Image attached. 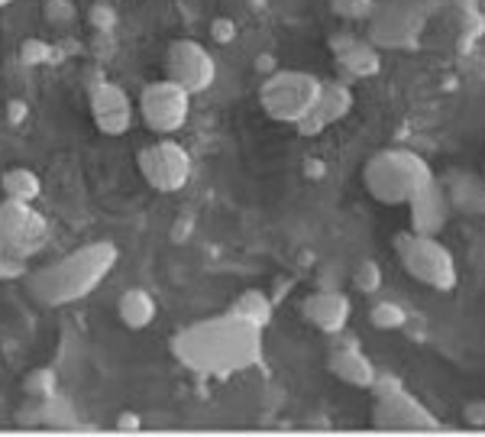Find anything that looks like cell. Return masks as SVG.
<instances>
[{"label": "cell", "instance_id": "obj_1", "mask_svg": "<svg viewBox=\"0 0 485 437\" xmlns=\"http://www.w3.org/2000/svg\"><path fill=\"white\" fill-rule=\"evenodd\" d=\"M263 330L256 321L230 308L181 328L171 338V353L185 369L201 376L242 373L263 359Z\"/></svg>", "mask_w": 485, "mask_h": 437}, {"label": "cell", "instance_id": "obj_2", "mask_svg": "<svg viewBox=\"0 0 485 437\" xmlns=\"http://www.w3.org/2000/svg\"><path fill=\"white\" fill-rule=\"evenodd\" d=\"M120 250L110 240H94L56 263L43 265L26 276V292L43 308H68L75 301L88 298L100 282L114 273Z\"/></svg>", "mask_w": 485, "mask_h": 437}, {"label": "cell", "instance_id": "obj_3", "mask_svg": "<svg viewBox=\"0 0 485 437\" xmlns=\"http://www.w3.org/2000/svg\"><path fill=\"white\" fill-rule=\"evenodd\" d=\"M430 182H434V169L428 159L401 146L372 152L369 162L363 165V185L378 204H408Z\"/></svg>", "mask_w": 485, "mask_h": 437}, {"label": "cell", "instance_id": "obj_4", "mask_svg": "<svg viewBox=\"0 0 485 437\" xmlns=\"http://www.w3.org/2000/svg\"><path fill=\"white\" fill-rule=\"evenodd\" d=\"M395 256L414 282L437 288V292L457 288V259L437 237L405 230L395 237Z\"/></svg>", "mask_w": 485, "mask_h": 437}, {"label": "cell", "instance_id": "obj_5", "mask_svg": "<svg viewBox=\"0 0 485 437\" xmlns=\"http://www.w3.org/2000/svg\"><path fill=\"white\" fill-rule=\"evenodd\" d=\"M324 81L311 72H272L259 88V104L275 123L298 127L317 104Z\"/></svg>", "mask_w": 485, "mask_h": 437}, {"label": "cell", "instance_id": "obj_6", "mask_svg": "<svg viewBox=\"0 0 485 437\" xmlns=\"http://www.w3.org/2000/svg\"><path fill=\"white\" fill-rule=\"evenodd\" d=\"M52 240V224L43 211L33 208V201H0V250L23 259L46 250Z\"/></svg>", "mask_w": 485, "mask_h": 437}, {"label": "cell", "instance_id": "obj_7", "mask_svg": "<svg viewBox=\"0 0 485 437\" xmlns=\"http://www.w3.org/2000/svg\"><path fill=\"white\" fill-rule=\"evenodd\" d=\"M136 162H139V172H143L146 185L162 194L181 192V188L191 182V172H194L191 152L169 137L143 146L139 156H136Z\"/></svg>", "mask_w": 485, "mask_h": 437}, {"label": "cell", "instance_id": "obj_8", "mask_svg": "<svg viewBox=\"0 0 485 437\" xmlns=\"http://www.w3.org/2000/svg\"><path fill=\"white\" fill-rule=\"evenodd\" d=\"M366 23H369L366 39L376 49H414L421 39L424 14L414 10L411 0H386V4H376Z\"/></svg>", "mask_w": 485, "mask_h": 437}, {"label": "cell", "instance_id": "obj_9", "mask_svg": "<svg viewBox=\"0 0 485 437\" xmlns=\"http://www.w3.org/2000/svg\"><path fill=\"white\" fill-rule=\"evenodd\" d=\"M139 114H143V123L152 133L171 137L191 117V94L181 85H175L171 78L150 81L143 88V94H139Z\"/></svg>", "mask_w": 485, "mask_h": 437}, {"label": "cell", "instance_id": "obj_10", "mask_svg": "<svg viewBox=\"0 0 485 437\" xmlns=\"http://www.w3.org/2000/svg\"><path fill=\"white\" fill-rule=\"evenodd\" d=\"M372 424L378 431H392V434H408V431H434L440 428V418L424 405L414 392L405 386L392 389L386 395H376V409H372Z\"/></svg>", "mask_w": 485, "mask_h": 437}, {"label": "cell", "instance_id": "obj_11", "mask_svg": "<svg viewBox=\"0 0 485 437\" xmlns=\"http://www.w3.org/2000/svg\"><path fill=\"white\" fill-rule=\"evenodd\" d=\"M165 78L181 85L188 94H201L217 81V62L198 39H175L165 49Z\"/></svg>", "mask_w": 485, "mask_h": 437}, {"label": "cell", "instance_id": "obj_12", "mask_svg": "<svg viewBox=\"0 0 485 437\" xmlns=\"http://www.w3.org/2000/svg\"><path fill=\"white\" fill-rule=\"evenodd\" d=\"M91 117L104 137H123L133 127V104L117 81H100L91 88Z\"/></svg>", "mask_w": 485, "mask_h": 437}, {"label": "cell", "instance_id": "obj_13", "mask_svg": "<svg viewBox=\"0 0 485 437\" xmlns=\"http://www.w3.org/2000/svg\"><path fill=\"white\" fill-rule=\"evenodd\" d=\"M330 52H334L336 65L346 78H372L382 68V56L366 36H356L350 29H340L327 39Z\"/></svg>", "mask_w": 485, "mask_h": 437}, {"label": "cell", "instance_id": "obj_14", "mask_svg": "<svg viewBox=\"0 0 485 437\" xmlns=\"http://www.w3.org/2000/svg\"><path fill=\"white\" fill-rule=\"evenodd\" d=\"M350 110H353V88L346 81H324L321 94H317V104L298 123V133L301 137H317L327 127L340 123Z\"/></svg>", "mask_w": 485, "mask_h": 437}, {"label": "cell", "instance_id": "obj_15", "mask_svg": "<svg viewBox=\"0 0 485 437\" xmlns=\"http://www.w3.org/2000/svg\"><path fill=\"white\" fill-rule=\"evenodd\" d=\"M408 208H411V230H414V234L440 237V230L447 227L453 204H449L443 182L434 179L428 188H421V192H418L411 201H408Z\"/></svg>", "mask_w": 485, "mask_h": 437}, {"label": "cell", "instance_id": "obj_16", "mask_svg": "<svg viewBox=\"0 0 485 437\" xmlns=\"http://www.w3.org/2000/svg\"><path fill=\"white\" fill-rule=\"evenodd\" d=\"M304 317L315 324L324 334H343L346 330V321L353 315L350 295L336 292V288H321V292H311L301 305Z\"/></svg>", "mask_w": 485, "mask_h": 437}, {"label": "cell", "instance_id": "obj_17", "mask_svg": "<svg viewBox=\"0 0 485 437\" xmlns=\"http://www.w3.org/2000/svg\"><path fill=\"white\" fill-rule=\"evenodd\" d=\"M327 369L353 389H369L378 373L376 363L363 350H356V347H334L327 353Z\"/></svg>", "mask_w": 485, "mask_h": 437}, {"label": "cell", "instance_id": "obj_18", "mask_svg": "<svg viewBox=\"0 0 485 437\" xmlns=\"http://www.w3.org/2000/svg\"><path fill=\"white\" fill-rule=\"evenodd\" d=\"M443 188H447L449 204L457 211H463V214H485V179L453 172L443 182Z\"/></svg>", "mask_w": 485, "mask_h": 437}, {"label": "cell", "instance_id": "obj_19", "mask_svg": "<svg viewBox=\"0 0 485 437\" xmlns=\"http://www.w3.org/2000/svg\"><path fill=\"white\" fill-rule=\"evenodd\" d=\"M117 315H120V321L127 324L129 330H146L156 321L159 305L146 288H129V292H123L120 301H117Z\"/></svg>", "mask_w": 485, "mask_h": 437}, {"label": "cell", "instance_id": "obj_20", "mask_svg": "<svg viewBox=\"0 0 485 437\" xmlns=\"http://www.w3.org/2000/svg\"><path fill=\"white\" fill-rule=\"evenodd\" d=\"M0 192H4V198H14V201H36L43 194V182L26 165H14L0 179Z\"/></svg>", "mask_w": 485, "mask_h": 437}, {"label": "cell", "instance_id": "obj_21", "mask_svg": "<svg viewBox=\"0 0 485 437\" xmlns=\"http://www.w3.org/2000/svg\"><path fill=\"white\" fill-rule=\"evenodd\" d=\"M233 311H236V315H242V317H250V321H256L259 328H269V321H272V298L265 292H259V288H246V292L236 295Z\"/></svg>", "mask_w": 485, "mask_h": 437}, {"label": "cell", "instance_id": "obj_22", "mask_svg": "<svg viewBox=\"0 0 485 437\" xmlns=\"http://www.w3.org/2000/svg\"><path fill=\"white\" fill-rule=\"evenodd\" d=\"M369 321L376 330H401L408 324V311L398 301H376L369 311Z\"/></svg>", "mask_w": 485, "mask_h": 437}, {"label": "cell", "instance_id": "obj_23", "mask_svg": "<svg viewBox=\"0 0 485 437\" xmlns=\"http://www.w3.org/2000/svg\"><path fill=\"white\" fill-rule=\"evenodd\" d=\"M23 392L36 401H52V395H56V373L46 369V366L33 369V373L23 380Z\"/></svg>", "mask_w": 485, "mask_h": 437}, {"label": "cell", "instance_id": "obj_24", "mask_svg": "<svg viewBox=\"0 0 485 437\" xmlns=\"http://www.w3.org/2000/svg\"><path fill=\"white\" fill-rule=\"evenodd\" d=\"M330 10L346 23H366L376 10V0H330Z\"/></svg>", "mask_w": 485, "mask_h": 437}, {"label": "cell", "instance_id": "obj_25", "mask_svg": "<svg viewBox=\"0 0 485 437\" xmlns=\"http://www.w3.org/2000/svg\"><path fill=\"white\" fill-rule=\"evenodd\" d=\"M353 286H356L363 295L378 292V288H382V269H378V263H372V259H366V263L356 269V276H353Z\"/></svg>", "mask_w": 485, "mask_h": 437}, {"label": "cell", "instance_id": "obj_26", "mask_svg": "<svg viewBox=\"0 0 485 437\" xmlns=\"http://www.w3.org/2000/svg\"><path fill=\"white\" fill-rule=\"evenodd\" d=\"M211 39L221 46H230L236 39V23L227 20V16H221V20L211 23Z\"/></svg>", "mask_w": 485, "mask_h": 437}, {"label": "cell", "instance_id": "obj_27", "mask_svg": "<svg viewBox=\"0 0 485 437\" xmlns=\"http://www.w3.org/2000/svg\"><path fill=\"white\" fill-rule=\"evenodd\" d=\"M20 276H23V259L0 250V279H20Z\"/></svg>", "mask_w": 485, "mask_h": 437}, {"label": "cell", "instance_id": "obj_28", "mask_svg": "<svg viewBox=\"0 0 485 437\" xmlns=\"http://www.w3.org/2000/svg\"><path fill=\"white\" fill-rule=\"evenodd\" d=\"M463 418H466V424H472V428H485V399L470 401V405L463 409Z\"/></svg>", "mask_w": 485, "mask_h": 437}, {"label": "cell", "instance_id": "obj_29", "mask_svg": "<svg viewBox=\"0 0 485 437\" xmlns=\"http://www.w3.org/2000/svg\"><path fill=\"white\" fill-rule=\"evenodd\" d=\"M139 424H143L139 421V415H129V411H123V415L117 418V428L120 431H139Z\"/></svg>", "mask_w": 485, "mask_h": 437}, {"label": "cell", "instance_id": "obj_30", "mask_svg": "<svg viewBox=\"0 0 485 437\" xmlns=\"http://www.w3.org/2000/svg\"><path fill=\"white\" fill-rule=\"evenodd\" d=\"M7 4H10V0H0V10H4V7H7Z\"/></svg>", "mask_w": 485, "mask_h": 437}]
</instances>
